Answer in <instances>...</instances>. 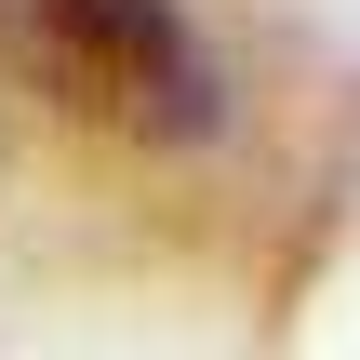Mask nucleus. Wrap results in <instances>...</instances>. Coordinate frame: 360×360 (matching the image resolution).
Wrapping results in <instances>:
<instances>
[{
  "label": "nucleus",
  "mask_w": 360,
  "mask_h": 360,
  "mask_svg": "<svg viewBox=\"0 0 360 360\" xmlns=\"http://www.w3.org/2000/svg\"><path fill=\"white\" fill-rule=\"evenodd\" d=\"M0 53L120 147H214L227 80L174 0H0Z\"/></svg>",
  "instance_id": "nucleus-1"
}]
</instances>
